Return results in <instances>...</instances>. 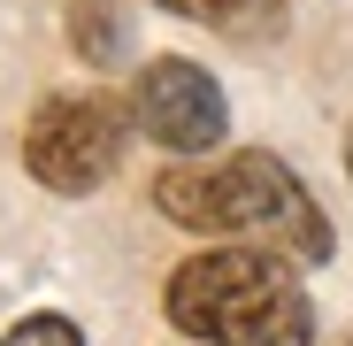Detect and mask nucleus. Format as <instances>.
<instances>
[{"instance_id": "8", "label": "nucleus", "mask_w": 353, "mask_h": 346, "mask_svg": "<svg viewBox=\"0 0 353 346\" xmlns=\"http://www.w3.org/2000/svg\"><path fill=\"white\" fill-rule=\"evenodd\" d=\"M345 177H353V131H345Z\"/></svg>"}, {"instance_id": "7", "label": "nucleus", "mask_w": 353, "mask_h": 346, "mask_svg": "<svg viewBox=\"0 0 353 346\" xmlns=\"http://www.w3.org/2000/svg\"><path fill=\"white\" fill-rule=\"evenodd\" d=\"M0 346H85V331H77L70 316H23Z\"/></svg>"}, {"instance_id": "5", "label": "nucleus", "mask_w": 353, "mask_h": 346, "mask_svg": "<svg viewBox=\"0 0 353 346\" xmlns=\"http://www.w3.org/2000/svg\"><path fill=\"white\" fill-rule=\"evenodd\" d=\"M154 8L185 16V23H208V31H230V39H254V31H269L284 16L276 0H154Z\"/></svg>"}, {"instance_id": "4", "label": "nucleus", "mask_w": 353, "mask_h": 346, "mask_svg": "<svg viewBox=\"0 0 353 346\" xmlns=\"http://www.w3.org/2000/svg\"><path fill=\"white\" fill-rule=\"evenodd\" d=\"M131 115L169 154H215L223 146V93H215V77L200 62H185V54H161V62L139 70Z\"/></svg>"}, {"instance_id": "1", "label": "nucleus", "mask_w": 353, "mask_h": 346, "mask_svg": "<svg viewBox=\"0 0 353 346\" xmlns=\"http://www.w3.org/2000/svg\"><path fill=\"white\" fill-rule=\"evenodd\" d=\"M169 323L208 346H307L315 300L276 247H215L169 277Z\"/></svg>"}, {"instance_id": "6", "label": "nucleus", "mask_w": 353, "mask_h": 346, "mask_svg": "<svg viewBox=\"0 0 353 346\" xmlns=\"http://www.w3.org/2000/svg\"><path fill=\"white\" fill-rule=\"evenodd\" d=\"M70 39H77L85 62H115V54H123V16H115L108 0H77L70 8Z\"/></svg>"}, {"instance_id": "3", "label": "nucleus", "mask_w": 353, "mask_h": 346, "mask_svg": "<svg viewBox=\"0 0 353 346\" xmlns=\"http://www.w3.org/2000/svg\"><path fill=\"white\" fill-rule=\"evenodd\" d=\"M115 162H123V108L108 93H62L23 131V169L54 193H92Z\"/></svg>"}, {"instance_id": "2", "label": "nucleus", "mask_w": 353, "mask_h": 346, "mask_svg": "<svg viewBox=\"0 0 353 346\" xmlns=\"http://www.w3.org/2000/svg\"><path fill=\"white\" fill-rule=\"evenodd\" d=\"M161 215L185 231H246V239L284 247L292 262H323L330 254V223L315 215L307 185L292 177L276 154H223L208 169H169L154 185Z\"/></svg>"}]
</instances>
